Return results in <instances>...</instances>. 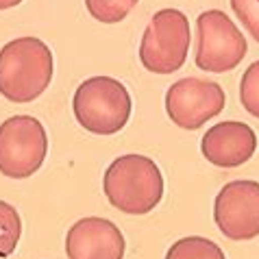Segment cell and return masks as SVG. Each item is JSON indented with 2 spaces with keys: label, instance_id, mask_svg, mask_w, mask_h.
<instances>
[{
  "label": "cell",
  "instance_id": "6da1fadb",
  "mask_svg": "<svg viewBox=\"0 0 259 259\" xmlns=\"http://www.w3.org/2000/svg\"><path fill=\"white\" fill-rule=\"evenodd\" d=\"M103 192L111 207L122 213L144 215L153 211L163 198L161 170L146 155H122L107 168Z\"/></svg>",
  "mask_w": 259,
  "mask_h": 259
},
{
  "label": "cell",
  "instance_id": "7a4b0ae2",
  "mask_svg": "<svg viewBox=\"0 0 259 259\" xmlns=\"http://www.w3.org/2000/svg\"><path fill=\"white\" fill-rule=\"evenodd\" d=\"M53 53L37 37H18L0 48V94L11 103H31L53 81Z\"/></svg>",
  "mask_w": 259,
  "mask_h": 259
},
{
  "label": "cell",
  "instance_id": "3957f363",
  "mask_svg": "<svg viewBox=\"0 0 259 259\" xmlns=\"http://www.w3.org/2000/svg\"><path fill=\"white\" fill-rule=\"evenodd\" d=\"M131 94L111 76H92L78 85L72 98L76 122L94 135H113L131 118Z\"/></svg>",
  "mask_w": 259,
  "mask_h": 259
},
{
  "label": "cell",
  "instance_id": "277c9868",
  "mask_svg": "<svg viewBox=\"0 0 259 259\" xmlns=\"http://www.w3.org/2000/svg\"><path fill=\"white\" fill-rule=\"evenodd\" d=\"M190 20L183 11H157L142 35V66L155 74H172L181 70L190 53Z\"/></svg>",
  "mask_w": 259,
  "mask_h": 259
},
{
  "label": "cell",
  "instance_id": "5b68a950",
  "mask_svg": "<svg viewBox=\"0 0 259 259\" xmlns=\"http://www.w3.org/2000/svg\"><path fill=\"white\" fill-rule=\"evenodd\" d=\"M248 53V44L233 20L220 9H209L196 18V55L194 63L205 72H229Z\"/></svg>",
  "mask_w": 259,
  "mask_h": 259
},
{
  "label": "cell",
  "instance_id": "8992f818",
  "mask_svg": "<svg viewBox=\"0 0 259 259\" xmlns=\"http://www.w3.org/2000/svg\"><path fill=\"white\" fill-rule=\"evenodd\" d=\"M48 155L44 124L33 116H13L0 124V172L9 179H28Z\"/></svg>",
  "mask_w": 259,
  "mask_h": 259
},
{
  "label": "cell",
  "instance_id": "52a82bcc",
  "mask_svg": "<svg viewBox=\"0 0 259 259\" xmlns=\"http://www.w3.org/2000/svg\"><path fill=\"white\" fill-rule=\"evenodd\" d=\"M227 105V94L218 83L207 78L185 76L172 83L165 92V111L179 128L196 131L207 120L222 113Z\"/></svg>",
  "mask_w": 259,
  "mask_h": 259
},
{
  "label": "cell",
  "instance_id": "ba28073f",
  "mask_svg": "<svg viewBox=\"0 0 259 259\" xmlns=\"http://www.w3.org/2000/svg\"><path fill=\"white\" fill-rule=\"evenodd\" d=\"M213 220L229 240H253L259 235V183L231 181L213 200Z\"/></svg>",
  "mask_w": 259,
  "mask_h": 259
},
{
  "label": "cell",
  "instance_id": "9c48e42d",
  "mask_svg": "<svg viewBox=\"0 0 259 259\" xmlns=\"http://www.w3.org/2000/svg\"><path fill=\"white\" fill-rule=\"evenodd\" d=\"M124 235L107 218H81L68 229V259H124Z\"/></svg>",
  "mask_w": 259,
  "mask_h": 259
},
{
  "label": "cell",
  "instance_id": "30bf717a",
  "mask_svg": "<svg viewBox=\"0 0 259 259\" xmlns=\"http://www.w3.org/2000/svg\"><path fill=\"white\" fill-rule=\"evenodd\" d=\"M203 157L218 168L244 165L257 150V135L248 124L237 120H225L213 124L200 142Z\"/></svg>",
  "mask_w": 259,
  "mask_h": 259
},
{
  "label": "cell",
  "instance_id": "8fae6325",
  "mask_svg": "<svg viewBox=\"0 0 259 259\" xmlns=\"http://www.w3.org/2000/svg\"><path fill=\"white\" fill-rule=\"evenodd\" d=\"M165 259H227L215 242L200 235H190L177 240L165 253Z\"/></svg>",
  "mask_w": 259,
  "mask_h": 259
},
{
  "label": "cell",
  "instance_id": "7c38bea8",
  "mask_svg": "<svg viewBox=\"0 0 259 259\" xmlns=\"http://www.w3.org/2000/svg\"><path fill=\"white\" fill-rule=\"evenodd\" d=\"M22 235V220L16 207L0 200V257H11Z\"/></svg>",
  "mask_w": 259,
  "mask_h": 259
},
{
  "label": "cell",
  "instance_id": "4fadbf2b",
  "mask_svg": "<svg viewBox=\"0 0 259 259\" xmlns=\"http://www.w3.org/2000/svg\"><path fill=\"white\" fill-rule=\"evenodd\" d=\"M138 3L140 0H85V9L98 22L118 24L133 11V7Z\"/></svg>",
  "mask_w": 259,
  "mask_h": 259
},
{
  "label": "cell",
  "instance_id": "5bb4252c",
  "mask_svg": "<svg viewBox=\"0 0 259 259\" xmlns=\"http://www.w3.org/2000/svg\"><path fill=\"white\" fill-rule=\"evenodd\" d=\"M240 103L253 118H259V61L250 63L242 74Z\"/></svg>",
  "mask_w": 259,
  "mask_h": 259
},
{
  "label": "cell",
  "instance_id": "9a60e30c",
  "mask_svg": "<svg viewBox=\"0 0 259 259\" xmlns=\"http://www.w3.org/2000/svg\"><path fill=\"white\" fill-rule=\"evenodd\" d=\"M231 9L253 39L259 41V0H231Z\"/></svg>",
  "mask_w": 259,
  "mask_h": 259
},
{
  "label": "cell",
  "instance_id": "2e32d148",
  "mask_svg": "<svg viewBox=\"0 0 259 259\" xmlns=\"http://www.w3.org/2000/svg\"><path fill=\"white\" fill-rule=\"evenodd\" d=\"M22 0H0V11H5V9H13L16 5H20Z\"/></svg>",
  "mask_w": 259,
  "mask_h": 259
}]
</instances>
